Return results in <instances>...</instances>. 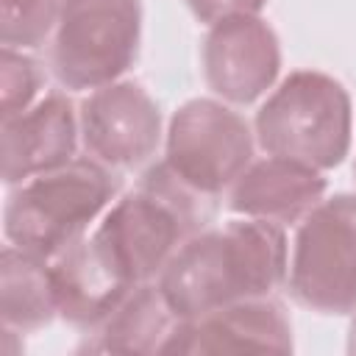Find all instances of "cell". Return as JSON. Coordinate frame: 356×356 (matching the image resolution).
I'll return each instance as SVG.
<instances>
[{"mask_svg": "<svg viewBox=\"0 0 356 356\" xmlns=\"http://www.w3.org/2000/svg\"><path fill=\"white\" fill-rule=\"evenodd\" d=\"M286 267L284 225L245 217L186 239L156 284L175 317L189 320L236 300L273 295L286 281Z\"/></svg>", "mask_w": 356, "mask_h": 356, "instance_id": "1", "label": "cell"}, {"mask_svg": "<svg viewBox=\"0 0 356 356\" xmlns=\"http://www.w3.org/2000/svg\"><path fill=\"white\" fill-rule=\"evenodd\" d=\"M214 220V197L192 189L164 161L145 170L139 184L117 197L95 236L134 284L156 281L178 248Z\"/></svg>", "mask_w": 356, "mask_h": 356, "instance_id": "2", "label": "cell"}, {"mask_svg": "<svg viewBox=\"0 0 356 356\" xmlns=\"http://www.w3.org/2000/svg\"><path fill=\"white\" fill-rule=\"evenodd\" d=\"M120 178L103 161L86 156L17 184L3 206L6 242L39 253L58 256L111 206Z\"/></svg>", "mask_w": 356, "mask_h": 356, "instance_id": "3", "label": "cell"}, {"mask_svg": "<svg viewBox=\"0 0 356 356\" xmlns=\"http://www.w3.org/2000/svg\"><path fill=\"white\" fill-rule=\"evenodd\" d=\"M253 128L267 156L325 172L350 153L353 103L337 78L320 70H295L261 103Z\"/></svg>", "mask_w": 356, "mask_h": 356, "instance_id": "4", "label": "cell"}, {"mask_svg": "<svg viewBox=\"0 0 356 356\" xmlns=\"http://www.w3.org/2000/svg\"><path fill=\"white\" fill-rule=\"evenodd\" d=\"M142 42V0H61L50 67L72 92L120 81Z\"/></svg>", "mask_w": 356, "mask_h": 356, "instance_id": "5", "label": "cell"}, {"mask_svg": "<svg viewBox=\"0 0 356 356\" xmlns=\"http://www.w3.org/2000/svg\"><path fill=\"white\" fill-rule=\"evenodd\" d=\"M286 286L312 312H356V195L323 197L300 220L292 239Z\"/></svg>", "mask_w": 356, "mask_h": 356, "instance_id": "6", "label": "cell"}, {"mask_svg": "<svg viewBox=\"0 0 356 356\" xmlns=\"http://www.w3.org/2000/svg\"><path fill=\"white\" fill-rule=\"evenodd\" d=\"M253 161V134L239 111L214 97L186 100L170 120L164 164L192 189L217 197Z\"/></svg>", "mask_w": 356, "mask_h": 356, "instance_id": "7", "label": "cell"}, {"mask_svg": "<svg viewBox=\"0 0 356 356\" xmlns=\"http://www.w3.org/2000/svg\"><path fill=\"white\" fill-rule=\"evenodd\" d=\"M78 120L86 153L117 170L145 164L161 139V111L136 81L92 89L78 108Z\"/></svg>", "mask_w": 356, "mask_h": 356, "instance_id": "8", "label": "cell"}, {"mask_svg": "<svg viewBox=\"0 0 356 356\" xmlns=\"http://www.w3.org/2000/svg\"><path fill=\"white\" fill-rule=\"evenodd\" d=\"M200 61L203 78L217 97L234 106H248L275 83L281 44L270 22L259 14L228 17L209 25Z\"/></svg>", "mask_w": 356, "mask_h": 356, "instance_id": "9", "label": "cell"}, {"mask_svg": "<svg viewBox=\"0 0 356 356\" xmlns=\"http://www.w3.org/2000/svg\"><path fill=\"white\" fill-rule=\"evenodd\" d=\"M242 350H292V323L278 300L250 298L220 306L214 312L178 320L161 353L197 356V353H242Z\"/></svg>", "mask_w": 356, "mask_h": 356, "instance_id": "10", "label": "cell"}, {"mask_svg": "<svg viewBox=\"0 0 356 356\" xmlns=\"http://www.w3.org/2000/svg\"><path fill=\"white\" fill-rule=\"evenodd\" d=\"M81 120L61 92L39 97L28 111L0 120V175L17 186L33 175L58 170L75 159Z\"/></svg>", "mask_w": 356, "mask_h": 356, "instance_id": "11", "label": "cell"}, {"mask_svg": "<svg viewBox=\"0 0 356 356\" xmlns=\"http://www.w3.org/2000/svg\"><path fill=\"white\" fill-rule=\"evenodd\" d=\"M58 317L81 331H95L134 286L128 275L114 264L108 250L95 234H83L58 256L50 259Z\"/></svg>", "mask_w": 356, "mask_h": 356, "instance_id": "12", "label": "cell"}, {"mask_svg": "<svg viewBox=\"0 0 356 356\" xmlns=\"http://www.w3.org/2000/svg\"><path fill=\"white\" fill-rule=\"evenodd\" d=\"M325 189L328 181L320 170L281 156H267L261 161H250L228 186V209L242 217L286 225L303 220L325 197Z\"/></svg>", "mask_w": 356, "mask_h": 356, "instance_id": "13", "label": "cell"}, {"mask_svg": "<svg viewBox=\"0 0 356 356\" xmlns=\"http://www.w3.org/2000/svg\"><path fill=\"white\" fill-rule=\"evenodd\" d=\"M178 325L164 292L156 281H145L95 328L81 350L95 353H161L167 337Z\"/></svg>", "mask_w": 356, "mask_h": 356, "instance_id": "14", "label": "cell"}, {"mask_svg": "<svg viewBox=\"0 0 356 356\" xmlns=\"http://www.w3.org/2000/svg\"><path fill=\"white\" fill-rule=\"evenodd\" d=\"M58 314L50 259L6 245L0 253V317L3 328L33 331Z\"/></svg>", "mask_w": 356, "mask_h": 356, "instance_id": "15", "label": "cell"}, {"mask_svg": "<svg viewBox=\"0 0 356 356\" xmlns=\"http://www.w3.org/2000/svg\"><path fill=\"white\" fill-rule=\"evenodd\" d=\"M61 0H0L3 47L36 50L56 31Z\"/></svg>", "mask_w": 356, "mask_h": 356, "instance_id": "16", "label": "cell"}, {"mask_svg": "<svg viewBox=\"0 0 356 356\" xmlns=\"http://www.w3.org/2000/svg\"><path fill=\"white\" fill-rule=\"evenodd\" d=\"M42 70L25 56V50L3 47L0 50V120L28 111L42 92Z\"/></svg>", "mask_w": 356, "mask_h": 356, "instance_id": "17", "label": "cell"}, {"mask_svg": "<svg viewBox=\"0 0 356 356\" xmlns=\"http://www.w3.org/2000/svg\"><path fill=\"white\" fill-rule=\"evenodd\" d=\"M186 6L192 8V14L200 22L214 25L220 19H228V17L259 14L267 6V0H186Z\"/></svg>", "mask_w": 356, "mask_h": 356, "instance_id": "18", "label": "cell"}, {"mask_svg": "<svg viewBox=\"0 0 356 356\" xmlns=\"http://www.w3.org/2000/svg\"><path fill=\"white\" fill-rule=\"evenodd\" d=\"M348 353H353V356H356V320H353L350 334H348Z\"/></svg>", "mask_w": 356, "mask_h": 356, "instance_id": "19", "label": "cell"}, {"mask_svg": "<svg viewBox=\"0 0 356 356\" xmlns=\"http://www.w3.org/2000/svg\"><path fill=\"white\" fill-rule=\"evenodd\" d=\"M353 172H356V167H353Z\"/></svg>", "mask_w": 356, "mask_h": 356, "instance_id": "20", "label": "cell"}]
</instances>
